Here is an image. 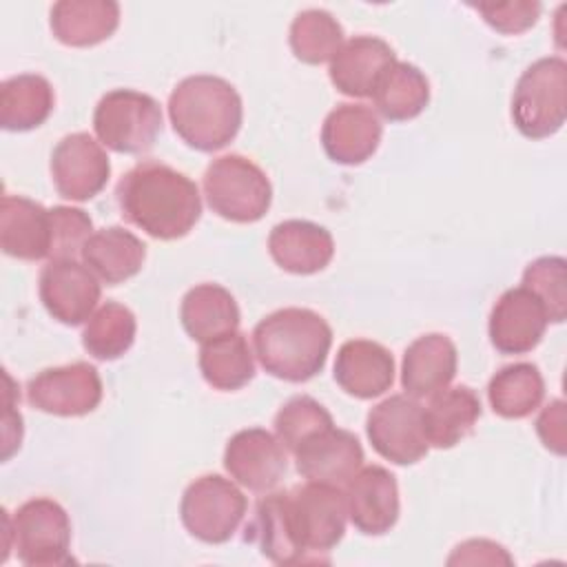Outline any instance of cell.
<instances>
[{
    "label": "cell",
    "instance_id": "cell-1",
    "mask_svg": "<svg viewBox=\"0 0 567 567\" xmlns=\"http://www.w3.org/2000/svg\"><path fill=\"white\" fill-rule=\"evenodd\" d=\"M126 221L146 235L171 241L188 235L202 215L197 184L162 162H140L115 186Z\"/></svg>",
    "mask_w": 567,
    "mask_h": 567
},
{
    "label": "cell",
    "instance_id": "cell-2",
    "mask_svg": "<svg viewBox=\"0 0 567 567\" xmlns=\"http://www.w3.org/2000/svg\"><path fill=\"white\" fill-rule=\"evenodd\" d=\"M252 346L268 374L303 383L323 370L332 346V330L310 308H281L255 326Z\"/></svg>",
    "mask_w": 567,
    "mask_h": 567
},
{
    "label": "cell",
    "instance_id": "cell-3",
    "mask_svg": "<svg viewBox=\"0 0 567 567\" xmlns=\"http://www.w3.org/2000/svg\"><path fill=\"white\" fill-rule=\"evenodd\" d=\"M173 131L195 151L213 153L235 140L244 106L230 82L217 75H188L168 97Z\"/></svg>",
    "mask_w": 567,
    "mask_h": 567
},
{
    "label": "cell",
    "instance_id": "cell-4",
    "mask_svg": "<svg viewBox=\"0 0 567 567\" xmlns=\"http://www.w3.org/2000/svg\"><path fill=\"white\" fill-rule=\"evenodd\" d=\"M284 507L301 563H328V554L346 534L348 505L341 487L308 481L284 492Z\"/></svg>",
    "mask_w": 567,
    "mask_h": 567
},
{
    "label": "cell",
    "instance_id": "cell-5",
    "mask_svg": "<svg viewBox=\"0 0 567 567\" xmlns=\"http://www.w3.org/2000/svg\"><path fill=\"white\" fill-rule=\"evenodd\" d=\"M16 549L27 567L69 565L71 558V518L66 509L51 498H31L13 516L4 512V556Z\"/></svg>",
    "mask_w": 567,
    "mask_h": 567
},
{
    "label": "cell",
    "instance_id": "cell-6",
    "mask_svg": "<svg viewBox=\"0 0 567 567\" xmlns=\"http://www.w3.org/2000/svg\"><path fill=\"white\" fill-rule=\"evenodd\" d=\"M567 117V62L560 55L529 64L512 93V120L527 140L556 135Z\"/></svg>",
    "mask_w": 567,
    "mask_h": 567
},
{
    "label": "cell",
    "instance_id": "cell-7",
    "mask_svg": "<svg viewBox=\"0 0 567 567\" xmlns=\"http://www.w3.org/2000/svg\"><path fill=\"white\" fill-rule=\"evenodd\" d=\"M204 195L213 213L235 224L259 221L272 202L266 173L244 155L213 159L204 173Z\"/></svg>",
    "mask_w": 567,
    "mask_h": 567
},
{
    "label": "cell",
    "instance_id": "cell-8",
    "mask_svg": "<svg viewBox=\"0 0 567 567\" xmlns=\"http://www.w3.org/2000/svg\"><path fill=\"white\" fill-rule=\"evenodd\" d=\"M93 131L106 148L142 155L162 133V109L148 93L113 89L100 97L93 111Z\"/></svg>",
    "mask_w": 567,
    "mask_h": 567
},
{
    "label": "cell",
    "instance_id": "cell-9",
    "mask_svg": "<svg viewBox=\"0 0 567 567\" xmlns=\"http://www.w3.org/2000/svg\"><path fill=\"white\" fill-rule=\"evenodd\" d=\"M248 509L244 492L219 474L195 478L182 494L179 516L190 536L208 545L233 538Z\"/></svg>",
    "mask_w": 567,
    "mask_h": 567
},
{
    "label": "cell",
    "instance_id": "cell-10",
    "mask_svg": "<svg viewBox=\"0 0 567 567\" xmlns=\"http://www.w3.org/2000/svg\"><path fill=\"white\" fill-rule=\"evenodd\" d=\"M365 434L374 452L396 465H412L430 450L423 432V405L410 394H392L377 403L368 412Z\"/></svg>",
    "mask_w": 567,
    "mask_h": 567
},
{
    "label": "cell",
    "instance_id": "cell-11",
    "mask_svg": "<svg viewBox=\"0 0 567 567\" xmlns=\"http://www.w3.org/2000/svg\"><path fill=\"white\" fill-rule=\"evenodd\" d=\"M27 401L47 414L84 416L102 401V379L86 361L47 368L27 383Z\"/></svg>",
    "mask_w": 567,
    "mask_h": 567
},
{
    "label": "cell",
    "instance_id": "cell-12",
    "mask_svg": "<svg viewBox=\"0 0 567 567\" xmlns=\"http://www.w3.org/2000/svg\"><path fill=\"white\" fill-rule=\"evenodd\" d=\"M109 175V155L89 133L64 135L51 153V179L64 199H93L106 186Z\"/></svg>",
    "mask_w": 567,
    "mask_h": 567
},
{
    "label": "cell",
    "instance_id": "cell-13",
    "mask_svg": "<svg viewBox=\"0 0 567 567\" xmlns=\"http://www.w3.org/2000/svg\"><path fill=\"white\" fill-rule=\"evenodd\" d=\"M38 292L53 319L64 326H80L95 312L102 288L86 264L75 259H49L40 272Z\"/></svg>",
    "mask_w": 567,
    "mask_h": 567
},
{
    "label": "cell",
    "instance_id": "cell-14",
    "mask_svg": "<svg viewBox=\"0 0 567 567\" xmlns=\"http://www.w3.org/2000/svg\"><path fill=\"white\" fill-rule=\"evenodd\" d=\"M224 467L239 485L266 494L279 485L288 470L281 441L264 427H248L233 434L224 450Z\"/></svg>",
    "mask_w": 567,
    "mask_h": 567
},
{
    "label": "cell",
    "instance_id": "cell-15",
    "mask_svg": "<svg viewBox=\"0 0 567 567\" xmlns=\"http://www.w3.org/2000/svg\"><path fill=\"white\" fill-rule=\"evenodd\" d=\"M549 317L543 301L525 286L505 290L489 312V341L501 354L532 352L545 330Z\"/></svg>",
    "mask_w": 567,
    "mask_h": 567
},
{
    "label": "cell",
    "instance_id": "cell-16",
    "mask_svg": "<svg viewBox=\"0 0 567 567\" xmlns=\"http://www.w3.org/2000/svg\"><path fill=\"white\" fill-rule=\"evenodd\" d=\"M346 505L350 523L368 536L390 532L399 520V485L390 470L381 465L361 467L346 483Z\"/></svg>",
    "mask_w": 567,
    "mask_h": 567
},
{
    "label": "cell",
    "instance_id": "cell-17",
    "mask_svg": "<svg viewBox=\"0 0 567 567\" xmlns=\"http://www.w3.org/2000/svg\"><path fill=\"white\" fill-rule=\"evenodd\" d=\"M297 472L317 483L346 485L363 463V447L359 439L334 425L306 439L295 452Z\"/></svg>",
    "mask_w": 567,
    "mask_h": 567
},
{
    "label": "cell",
    "instance_id": "cell-18",
    "mask_svg": "<svg viewBox=\"0 0 567 567\" xmlns=\"http://www.w3.org/2000/svg\"><path fill=\"white\" fill-rule=\"evenodd\" d=\"M381 133V120L370 106L346 102L326 115L321 126V144L332 162L357 166L374 155Z\"/></svg>",
    "mask_w": 567,
    "mask_h": 567
},
{
    "label": "cell",
    "instance_id": "cell-19",
    "mask_svg": "<svg viewBox=\"0 0 567 567\" xmlns=\"http://www.w3.org/2000/svg\"><path fill=\"white\" fill-rule=\"evenodd\" d=\"M396 62L392 47L377 35H354L346 40L330 60V82L350 97H372L381 73Z\"/></svg>",
    "mask_w": 567,
    "mask_h": 567
},
{
    "label": "cell",
    "instance_id": "cell-20",
    "mask_svg": "<svg viewBox=\"0 0 567 567\" xmlns=\"http://www.w3.org/2000/svg\"><path fill=\"white\" fill-rule=\"evenodd\" d=\"M268 252L286 272L315 275L332 261L334 241L332 235L315 221L286 219L272 226Z\"/></svg>",
    "mask_w": 567,
    "mask_h": 567
},
{
    "label": "cell",
    "instance_id": "cell-21",
    "mask_svg": "<svg viewBox=\"0 0 567 567\" xmlns=\"http://www.w3.org/2000/svg\"><path fill=\"white\" fill-rule=\"evenodd\" d=\"M456 363V346L447 334H423L405 348L401 363V385L412 399L432 396L452 383Z\"/></svg>",
    "mask_w": 567,
    "mask_h": 567
},
{
    "label": "cell",
    "instance_id": "cell-22",
    "mask_svg": "<svg viewBox=\"0 0 567 567\" xmlns=\"http://www.w3.org/2000/svg\"><path fill=\"white\" fill-rule=\"evenodd\" d=\"M334 381L350 396L374 399L392 388L394 359L377 341L350 339L337 352Z\"/></svg>",
    "mask_w": 567,
    "mask_h": 567
},
{
    "label": "cell",
    "instance_id": "cell-23",
    "mask_svg": "<svg viewBox=\"0 0 567 567\" xmlns=\"http://www.w3.org/2000/svg\"><path fill=\"white\" fill-rule=\"evenodd\" d=\"M2 252L22 261H40L51 255V215L42 204L4 195L0 210Z\"/></svg>",
    "mask_w": 567,
    "mask_h": 567
},
{
    "label": "cell",
    "instance_id": "cell-24",
    "mask_svg": "<svg viewBox=\"0 0 567 567\" xmlns=\"http://www.w3.org/2000/svg\"><path fill=\"white\" fill-rule=\"evenodd\" d=\"M80 255L97 279L106 286H117L142 270L146 244L122 226H109L95 230Z\"/></svg>",
    "mask_w": 567,
    "mask_h": 567
},
{
    "label": "cell",
    "instance_id": "cell-25",
    "mask_svg": "<svg viewBox=\"0 0 567 567\" xmlns=\"http://www.w3.org/2000/svg\"><path fill=\"white\" fill-rule=\"evenodd\" d=\"M120 4L113 0H60L51 7V31L66 47H93L115 33Z\"/></svg>",
    "mask_w": 567,
    "mask_h": 567
},
{
    "label": "cell",
    "instance_id": "cell-26",
    "mask_svg": "<svg viewBox=\"0 0 567 567\" xmlns=\"http://www.w3.org/2000/svg\"><path fill=\"white\" fill-rule=\"evenodd\" d=\"M481 416V401L467 385L445 388L423 408V432L432 447L450 450L461 443Z\"/></svg>",
    "mask_w": 567,
    "mask_h": 567
},
{
    "label": "cell",
    "instance_id": "cell-27",
    "mask_svg": "<svg viewBox=\"0 0 567 567\" xmlns=\"http://www.w3.org/2000/svg\"><path fill=\"white\" fill-rule=\"evenodd\" d=\"M186 334L199 343L224 337L239 328V306L219 284H199L190 288L179 308Z\"/></svg>",
    "mask_w": 567,
    "mask_h": 567
},
{
    "label": "cell",
    "instance_id": "cell-28",
    "mask_svg": "<svg viewBox=\"0 0 567 567\" xmlns=\"http://www.w3.org/2000/svg\"><path fill=\"white\" fill-rule=\"evenodd\" d=\"M374 109L390 122H408L423 113L430 102V82L410 62H392L372 91Z\"/></svg>",
    "mask_w": 567,
    "mask_h": 567
},
{
    "label": "cell",
    "instance_id": "cell-29",
    "mask_svg": "<svg viewBox=\"0 0 567 567\" xmlns=\"http://www.w3.org/2000/svg\"><path fill=\"white\" fill-rule=\"evenodd\" d=\"M55 104L53 86L38 73L7 78L0 86V124L4 131H31L47 122Z\"/></svg>",
    "mask_w": 567,
    "mask_h": 567
},
{
    "label": "cell",
    "instance_id": "cell-30",
    "mask_svg": "<svg viewBox=\"0 0 567 567\" xmlns=\"http://www.w3.org/2000/svg\"><path fill=\"white\" fill-rule=\"evenodd\" d=\"M199 370L215 390L233 392L244 388L255 377V359L246 337L235 330L202 343Z\"/></svg>",
    "mask_w": 567,
    "mask_h": 567
},
{
    "label": "cell",
    "instance_id": "cell-31",
    "mask_svg": "<svg viewBox=\"0 0 567 567\" xmlns=\"http://www.w3.org/2000/svg\"><path fill=\"white\" fill-rule=\"evenodd\" d=\"M545 396V381L534 363H512L501 368L487 385V399L494 414L503 419L529 416Z\"/></svg>",
    "mask_w": 567,
    "mask_h": 567
},
{
    "label": "cell",
    "instance_id": "cell-32",
    "mask_svg": "<svg viewBox=\"0 0 567 567\" xmlns=\"http://www.w3.org/2000/svg\"><path fill=\"white\" fill-rule=\"evenodd\" d=\"M244 538L275 565H303L288 529L284 492H270L259 498Z\"/></svg>",
    "mask_w": 567,
    "mask_h": 567
},
{
    "label": "cell",
    "instance_id": "cell-33",
    "mask_svg": "<svg viewBox=\"0 0 567 567\" xmlns=\"http://www.w3.org/2000/svg\"><path fill=\"white\" fill-rule=\"evenodd\" d=\"M135 315L117 301H106L89 317L82 332V346L91 357L113 361L128 352L135 341Z\"/></svg>",
    "mask_w": 567,
    "mask_h": 567
},
{
    "label": "cell",
    "instance_id": "cell-34",
    "mask_svg": "<svg viewBox=\"0 0 567 567\" xmlns=\"http://www.w3.org/2000/svg\"><path fill=\"white\" fill-rule=\"evenodd\" d=\"M290 49L306 64H323L343 44V29L326 9L299 11L290 24Z\"/></svg>",
    "mask_w": 567,
    "mask_h": 567
},
{
    "label": "cell",
    "instance_id": "cell-35",
    "mask_svg": "<svg viewBox=\"0 0 567 567\" xmlns=\"http://www.w3.org/2000/svg\"><path fill=\"white\" fill-rule=\"evenodd\" d=\"M330 425H334L330 412L306 394L292 396L275 414V434L288 452H295L306 439Z\"/></svg>",
    "mask_w": 567,
    "mask_h": 567
},
{
    "label": "cell",
    "instance_id": "cell-36",
    "mask_svg": "<svg viewBox=\"0 0 567 567\" xmlns=\"http://www.w3.org/2000/svg\"><path fill=\"white\" fill-rule=\"evenodd\" d=\"M545 306L549 321L563 323L567 317V264L563 257H538L525 272L523 284Z\"/></svg>",
    "mask_w": 567,
    "mask_h": 567
},
{
    "label": "cell",
    "instance_id": "cell-37",
    "mask_svg": "<svg viewBox=\"0 0 567 567\" xmlns=\"http://www.w3.org/2000/svg\"><path fill=\"white\" fill-rule=\"evenodd\" d=\"M51 215V255L49 259H75L93 235V221L82 208L53 206Z\"/></svg>",
    "mask_w": 567,
    "mask_h": 567
},
{
    "label": "cell",
    "instance_id": "cell-38",
    "mask_svg": "<svg viewBox=\"0 0 567 567\" xmlns=\"http://www.w3.org/2000/svg\"><path fill=\"white\" fill-rule=\"evenodd\" d=\"M483 20L498 33L516 35L536 24L540 18V2L536 0H507V2H478L472 4Z\"/></svg>",
    "mask_w": 567,
    "mask_h": 567
},
{
    "label": "cell",
    "instance_id": "cell-39",
    "mask_svg": "<svg viewBox=\"0 0 567 567\" xmlns=\"http://www.w3.org/2000/svg\"><path fill=\"white\" fill-rule=\"evenodd\" d=\"M536 432L543 445L563 456L567 450V405L565 401L556 399L549 405L543 408V412L536 419Z\"/></svg>",
    "mask_w": 567,
    "mask_h": 567
},
{
    "label": "cell",
    "instance_id": "cell-40",
    "mask_svg": "<svg viewBox=\"0 0 567 567\" xmlns=\"http://www.w3.org/2000/svg\"><path fill=\"white\" fill-rule=\"evenodd\" d=\"M456 563H467V565H481V563H487V565H498V563H505V565H512V556L505 551L503 545L494 543V540H485V538H472V540H465L461 543L452 556L447 558V565H456Z\"/></svg>",
    "mask_w": 567,
    "mask_h": 567
}]
</instances>
